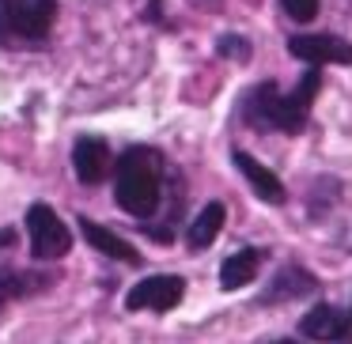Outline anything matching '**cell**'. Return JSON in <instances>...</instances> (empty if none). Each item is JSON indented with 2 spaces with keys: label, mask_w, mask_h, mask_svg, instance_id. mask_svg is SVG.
Instances as JSON below:
<instances>
[{
  "label": "cell",
  "mask_w": 352,
  "mask_h": 344,
  "mask_svg": "<svg viewBox=\"0 0 352 344\" xmlns=\"http://www.w3.org/2000/svg\"><path fill=\"white\" fill-rule=\"evenodd\" d=\"M318 87H322L318 65H311V69L303 72V80L296 84L292 95H280L273 80H269V84H258L243 102V117L261 133L276 129V133L296 137V133L307 125V114H311V102H314V95H318Z\"/></svg>",
  "instance_id": "obj_1"
},
{
  "label": "cell",
  "mask_w": 352,
  "mask_h": 344,
  "mask_svg": "<svg viewBox=\"0 0 352 344\" xmlns=\"http://www.w3.org/2000/svg\"><path fill=\"white\" fill-rule=\"evenodd\" d=\"M160 163L148 148H129L118 159V182H114V200L122 205V212L148 220L160 208Z\"/></svg>",
  "instance_id": "obj_2"
},
{
  "label": "cell",
  "mask_w": 352,
  "mask_h": 344,
  "mask_svg": "<svg viewBox=\"0 0 352 344\" xmlns=\"http://www.w3.org/2000/svg\"><path fill=\"white\" fill-rule=\"evenodd\" d=\"M27 231H31V253L38 261H57L69 253L72 231L65 227V220L50 205H31L27 208Z\"/></svg>",
  "instance_id": "obj_3"
},
{
  "label": "cell",
  "mask_w": 352,
  "mask_h": 344,
  "mask_svg": "<svg viewBox=\"0 0 352 344\" xmlns=\"http://www.w3.org/2000/svg\"><path fill=\"white\" fill-rule=\"evenodd\" d=\"M186 295V280L182 276H144L140 284H133L129 295H125V306L129 310H155V314H167L182 303Z\"/></svg>",
  "instance_id": "obj_4"
},
{
  "label": "cell",
  "mask_w": 352,
  "mask_h": 344,
  "mask_svg": "<svg viewBox=\"0 0 352 344\" xmlns=\"http://www.w3.org/2000/svg\"><path fill=\"white\" fill-rule=\"evenodd\" d=\"M288 54L307 65H352V42L337 34H296L288 38Z\"/></svg>",
  "instance_id": "obj_5"
},
{
  "label": "cell",
  "mask_w": 352,
  "mask_h": 344,
  "mask_svg": "<svg viewBox=\"0 0 352 344\" xmlns=\"http://www.w3.org/2000/svg\"><path fill=\"white\" fill-rule=\"evenodd\" d=\"M57 19V0H16L12 4V34L27 42H38L50 34Z\"/></svg>",
  "instance_id": "obj_6"
},
{
  "label": "cell",
  "mask_w": 352,
  "mask_h": 344,
  "mask_svg": "<svg viewBox=\"0 0 352 344\" xmlns=\"http://www.w3.org/2000/svg\"><path fill=\"white\" fill-rule=\"evenodd\" d=\"M72 170L84 185H99L110 170V144L102 137H80L72 144Z\"/></svg>",
  "instance_id": "obj_7"
},
{
  "label": "cell",
  "mask_w": 352,
  "mask_h": 344,
  "mask_svg": "<svg viewBox=\"0 0 352 344\" xmlns=\"http://www.w3.org/2000/svg\"><path fill=\"white\" fill-rule=\"evenodd\" d=\"M349 329H352V318L341 314L337 306H311L299 321V333L318 344H341L349 336Z\"/></svg>",
  "instance_id": "obj_8"
},
{
  "label": "cell",
  "mask_w": 352,
  "mask_h": 344,
  "mask_svg": "<svg viewBox=\"0 0 352 344\" xmlns=\"http://www.w3.org/2000/svg\"><path fill=\"white\" fill-rule=\"evenodd\" d=\"M231 159H235L239 174H243L246 182H250V190L258 193V197L265 200V205H284V197H288V193H284V182L265 167V163H258L250 152H239V148L231 152Z\"/></svg>",
  "instance_id": "obj_9"
},
{
  "label": "cell",
  "mask_w": 352,
  "mask_h": 344,
  "mask_svg": "<svg viewBox=\"0 0 352 344\" xmlns=\"http://www.w3.org/2000/svg\"><path fill=\"white\" fill-rule=\"evenodd\" d=\"M80 231H84L87 246H95V250L102 253V257H114V261H125V265H137L140 253L133 250L129 242H125L122 235H114L110 227H102V223L87 220V216H80Z\"/></svg>",
  "instance_id": "obj_10"
},
{
  "label": "cell",
  "mask_w": 352,
  "mask_h": 344,
  "mask_svg": "<svg viewBox=\"0 0 352 344\" xmlns=\"http://www.w3.org/2000/svg\"><path fill=\"white\" fill-rule=\"evenodd\" d=\"M223 220H228V208L220 205V200H212V205H205L197 216H193L190 231H186V242H190V250H208L212 246V238L220 235Z\"/></svg>",
  "instance_id": "obj_11"
},
{
  "label": "cell",
  "mask_w": 352,
  "mask_h": 344,
  "mask_svg": "<svg viewBox=\"0 0 352 344\" xmlns=\"http://www.w3.org/2000/svg\"><path fill=\"white\" fill-rule=\"evenodd\" d=\"M258 265H261V253L258 250H239L231 253L228 261L220 265V288L223 291H239L258 276Z\"/></svg>",
  "instance_id": "obj_12"
},
{
  "label": "cell",
  "mask_w": 352,
  "mask_h": 344,
  "mask_svg": "<svg viewBox=\"0 0 352 344\" xmlns=\"http://www.w3.org/2000/svg\"><path fill=\"white\" fill-rule=\"evenodd\" d=\"M42 276H34V273H12V268H0V306L8 303V299H16V295H31L34 288H42Z\"/></svg>",
  "instance_id": "obj_13"
},
{
  "label": "cell",
  "mask_w": 352,
  "mask_h": 344,
  "mask_svg": "<svg viewBox=\"0 0 352 344\" xmlns=\"http://www.w3.org/2000/svg\"><path fill=\"white\" fill-rule=\"evenodd\" d=\"M303 291H314V280L303 273V268H284L280 276H276V288L265 295L269 299H280V295H303Z\"/></svg>",
  "instance_id": "obj_14"
},
{
  "label": "cell",
  "mask_w": 352,
  "mask_h": 344,
  "mask_svg": "<svg viewBox=\"0 0 352 344\" xmlns=\"http://www.w3.org/2000/svg\"><path fill=\"white\" fill-rule=\"evenodd\" d=\"M280 4L288 12V19H296V23H311L318 16V0H280Z\"/></svg>",
  "instance_id": "obj_15"
},
{
  "label": "cell",
  "mask_w": 352,
  "mask_h": 344,
  "mask_svg": "<svg viewBox=\"0 0 352 344\" xmlns=\"http://www.w3.org/2000/svg\"><path fill=\"white\" fill-rule=\"evenodd\" d=\"M216 49H220L223 57H235V61H246V57H250V42L239 38V34H223V38L216 42Z\"/></svg>",
  "instance_id": "obj_16"
},
{
  "label": "cell",
  "mask_w": 352,
  "mask_h": 344,
  "mask_svg": "<svg viewBox=\"0 0 352 344\" xmlns=\"http://www.w3.org/2000/svg\"><path fill=\"white\" fill-rule=\"evenodd\" d=\"M12 4L16 0H0V46L12 38Z\"/></svg>",
  "instance_id": "obj_17"
},
{
  "label": "cell",
  "mask_w": 352,
  "mask_h": 344,
  "mask_svg": "<svg viewBox=\"0 0 352 344\" xmlns=\"http://www.w3.org/2000/svg\"><path fill=\"white\" fill-rule=\"evenodd\" d=\"M0 246H16V231H12V227L0 231Z\"/></svg>",
  "instance_id": "obj_18"
},
{
  "label": "cell",
  "mask_w": 352,
  "mask_h": 344,
  "mask_svg": "<svg viewBox=\"0 0 352 344\" xmlns=\"http://www.w3.org/2000/svg\"><path fill=\"white\" fill-rule=\"evenodd\" d=\"M273 344H299V341H273Z\"/></svg>",
  "instance_id": "obj_19"
},
{
  "label": "cell",
  "mask_w": 352,
  "mask_h": 344,
  "mask_svg": "<svg viewBox=\"0 0 352 344\" xmlns=\"http://www.w3.org/2000/svg\"><path fill=\"white\" fill-rule=\"evenodd\" d=\"M349 318H352V314H349Z\"/></svg>",
  "instance_id": "obj_20"
}]
</instances>
